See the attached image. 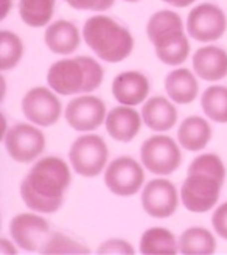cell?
Returning <instances> with one entry per match:
<instances>
[{"label":"cell","instance_id":"cb8c5ba5","mask_svg":"<svg viewBox=\"0 0 227 255\" xmlns=\"http://www.w3.org/2000/svg\"><path fill=\"white\" fill-rule=\"evenodd\" d=\"M56 8V0H19V16L31 28H44L50 23Z\"/></svg>","mask_w":227,"mask_h":255},{"label":"cell","instance_id":"44dd1931","mask_svg":"<svg viewBox=\"0 0 227 255\" xmlns=\"http://www.w3.org/2000/svg\"><path fill=\"white\" fill-rule=\"evenodd\" d=\"M212 135V126L204 117L190 116L184 119L179 125L178 142L187 151L199 152L209 145Z\"/></svg>","mask_w":227,"mask_h":255},{"label":"cell","instance_id":"8992f818","mask_svg":"<svg viewBox=\"0 0 227 255\" xmlns=\"http://www.w3.org/2000/svg\"><path fill=\"white\" fill-rule=\"evenodd\" d=\"M109 149L102 135L86 132L75 138L69 149V162L72 170L87 179L97 177L108 167Z\"/></svg>","mask_w":227,"mask_h":255},{"label":"cell","instance_id":"7c38bea8","mask_svg":"<svg viewBox=\"0 0 227 255\" xmlns=\"http://www.w3.org/2000/svg\"><path fill=\"white\" fill-rule=\"evenodd\" d=\"M20 108L25 119L39 128H48L56 125L62 114V105L59 101V97L50 86L31 87L22 97Z\"/></svg>","mask_w":227,"mask_h":255},{"label":"cell","instance_id":"4dcf8cb0","mask_svg":"<svg viewBox=\"0 0 227 255\" xmlns=\"http://www.w3.org/2000/svg\"><path fill=\"white\" fill-rule=\"evenodd\" d=\"M17 245L14 243V241H12V243H11V241L8 240V238H0V254H12V255H14V254H17Z\"/></svg>","mask_w":227,"mask_h":255},{"label":"cell","instance_id":"9a60e30c","mask_svg":"<svg viewBox=\"0 0 227 255\" xmlns=\"http://www.w3.org/2000/svg\"><path fill=\"white\" fill-rule=\"evenodd\" d=\"M111 89L117 103L126 106H137L143 105L148 100L151 83L148 76L142 72L124 70L114 78Z\"/></svg>","mask_w":227,"mask_h":255},{"label":"cell","instance_id":"7402d4cb","mask_svg":"<svg viewBox=\"0 0 227 255\" xmlns=\"http://www.w3.org/2000/svg\"><path fill=\"white\" fill-rule=\"evenodd\" d=\"M217 251V238L209 229L193 226L179 237V252L187 255H209Z\"/></svg>","mask_w":227,"mask_h":255},{"label":"cell","instance_id":"d6986e66","mask_svg":"<svg viewBox=\"0 0 227 255\" xmlns=\"http://www.w3.org/2000/svg\"><path fill=\"white\" fill-rule=\"evenodd\" d=\"M143 123L154 132H167L178 123L176 103L165 97H151L142 105Z\"/></svg>","mask_w":227,"mask_h":255},{"label":"cell","instance_id":"e0dca14e","mask_svg":"<svg viewBox=\"0 0 227 255\" xmlns=\"http://www.w3.org/2000/svg\"><path fill=\"white\" fill-rule=\"evenodd\" d=\"M192 64L198 78L207 83H217L227 76V52L218 45L198 48L192 58Z\"/></svg>","mask_w":227,"mask_h":255},{"label":"cell","instance_id":"52a82bcc","mask_svg":"<svg viewBox=\"0 0 227 255\" xmlns=\"http://www.w3.org/2000/svg\"><path fill=\"white\" fill-rule=\"evenodd\" d=\"M140 162L156 176H170L181 167L182 152L179 142L165 134L146 138L140 146Z\"/></svg>","mask_w":227,"mask_h":255},{"label":"cell","instance_id":"f1b7e54d","mask_svg":"<svg viewBox=\"0 0 227 255\" xmlns=\"http://www.w3.org/2000/svg\"><path fill=\"white\" fill-rule=\"evenodd\" d=\"M212 226L218 237L227 241V201L220 204L212 215Z\"/></svg>","mask_w":227,"mask_h":255},{"label":"cell","instance_id":"f546056e","mask_svg":"<svg viewBox=\"0 0 227 255\" xmlns=\"http://www.w3.org/2000/svg\"><path fill=\"white\" fill-rule=\"evenodd\" d=\"M97 252L98 254H134V248L126 240L112 238V240H106L103 245H100Z\"/></svg>","mask_w":227,"mask_h":255},{"label":"cell","instance_id":"ac0fdd59","mask_svg":"<svg viewBox=\"0 0 227 255\" xmlns=\"http://www.w3.org/2000/svg\"><path fill=\"white\" fill-rule=\"evenodd\" d=\"M44 42L52 53L67 56L78 50L81 44V33L73 22L59 19L47 25Z\"/></svg>","mask_w":227,"mask_h":255},{"label":"cell","instance_id":"7a4b0ae2","mask_svg":"<svg viewBox=\"0 0 227 255\" xmlns=\"http://www.w3.org/2000/svg\"><path fill=\"white\" fill-rule=\"evenodd\" d=\"M226 174V165L215 152L196 156L179 190L181 204L192 213L210 212L220 201Z\"/></svg>","mask_w":227,"mask_h":255},{"label":"cell","instance_id":"9c48e42d","mask_svg":"<svg viewBox=\"0 0 227 255\" xmlns=\"http://www.w3.org/2000/svg\"><path fill=\"white\" fill-rule=\"evenodd\" d=\"M145 167L134 157L120 156L105 170V185L112 195L129 198L142 191L145 184Z\"/></svg>","mask_w":227,"mask_h":255},{"label":"cell","instance_id":"5bb4252c","mask_svg":"<svg viewBox=\"0 0 227 255\" xmlns=\"http://www.w3.org/2000/svg\"><path fill=\"white\" fill-rule=\"evenodd\" d=\"M140 202L145 213L151 218L165 220L178 210L181 193L171 181L163 179V176H160L143 185Z\"/></svg>","mask_w":227,"mask_h":255},{"label":"cell","instance_id":"30bf717a","mask_svg":"<svg viewBox=\"0 0 227 255\" xmlns=\"http://www.w3.org/2000/svg\"><path fill=\"white\" fill-rule=\"evenodd\" d=\"M37 212H23L12 216L9 221V237L19 249L27 252H42L52 237L48 221Z\"/></svg>","mask_w":227,"mask_h":255},{"label":"cell","instance_id":"277c9868","mask_svg":"<svg viewBox=\"0 0 227 255\" xmlns=\"http://www.w3.org/2000/svg\"><path fill=\"white\" fill-rule=\"evenodd\" d=\"M103 80L105 69L92 56L62 58L47 70V84L62 97L92 94Z\"/></svg>","mask_w":227,"mask_h":255},{"label":"cell","instance_id":"83f0119b","mask_svg":"<svg viewBox=\"0 0 227 255\" xmlns=\"http://www.w3.org/2000/svg\"><path fill=\"white\" fill-rule=\"evenodd\" d=\"M64 2L73 9L94 11V12L108 11L115 5V0H64Z\"/></svg>","mask_w":227,"mask_h":255},{"label":"cell","instance_id":"1f68e13d","mask_svg":"<svg viewBox=\"0 0 227 255\" xmlns=\"http://www.w3.org/2000/svg\"><path fill=\"white\" fill-rule=\"evenodd\" d=\"M162 2H165L174 8H187V6L196 3V0H162Z\"/></svg>","mask_w":227,"mask_h":255},{"label":"cell","instance_id":"2e32d148","mask_svg":"<svg viewBox=\"0 0 227 255\" xmlns=\"http://www.w3.org/2000/svg\"><path fill=\"white\" fill-rule=\"evenodd\" d=\"M142 123V112H137L134 106L120 105L108 112L105 126L108 134L115 142L129 143L140 132Z\"/></svg>","mask_w":227,"mask_h":255},{"label":"cell","instance_id":"ba28073f","mask_svg":"<svg viewBox=\"0 0 227 255\" xmlns=\"http://www.w3.org/2000/svg\"><path fill=\"white\" fill-rule=\"evenodd\" d=\"M8 156L19 163H30L41 157L45 149V135L33 123H17L3 134Z\"/></svg>","mask_w":227,"mask_h":255},{"label":"cell","instance_id":"6da1fadb","mask_svg":"<svg viewBox=\"0 0 227 255\" xmlns=\"http://www.w3.org/2000/svg\"><path fill=\"white\" fill-rule=\"evenodd\" d=\"M72 167L58 156H45L34 162L20 182V198L30 210L52 215L66 199L72 184Z\"/></svg>","mask_w":227,"mask_h":255},{"label":"cell","instance_id":"ffe728a7","mask_svg":"<svg viewBox=\"0 0 227 255\" xmlns=\"http://www.w3.org/2000/svg\"><path fill=\"white\" fill-rule=\"evenodd\" d=\"M196 73L185 67L171 70L165 78V92L176 105H190L199 95Z\"/></svg>","mask_w":227,"mask_h":255},{"label":"cell","instance_id":"d6a6232c","mask_svg":"<svg viewBox=\"0 0 227 255\" xmlns=\"http://www.w3.org/2000/svg\"><path fill=\"white\" fill-rule=\"evenodd\" d=\"M9 6H11V0H5V9H3V14H2V19L6 17L8 11H9Z\"/></svg>","mask_w":227,"mask_h":255},{"label":"cell","instance_id":"484cf974","mask_svg":"<svg viewBox=\"0 0 227 255\" xmlns=\"http://www.w3.org/2000/svg\"><path fill=\"white\" fill-rule=\"evenodd\" d=\"M23 56V42L9 30L0 31V69L2 72L14 70Z\"/></svg>","mask_w":227,"mask_h":255},{"label":"cell","instance_id":"4fadbf2b","mask_svg":"<svg viewBox=\"0 0 227 255\" xmlns=\"http://www.w3.org/2000/svg\"><path fill=\"white\" fill-rule=\"evenodd\" d=\"M105 101L92 94H81L72 98L64 111L67 125L73 131L92 132L106 122Z\"/></svg>","mask_w":227,"mask_h":255},{"label":"cell","instance_id":"3957f363","mask_svg":"<svg viewBox=\"0 0 227 255\" xmlns=\"http://www.w3.org/2000/svg\"><path fill=\"white\" fill-rule=\"evenodd\" d=\"M182 17L173 9L156 11L146 22V36L157 59L170 67H179L190 56V41Z\"/></svg>","mask_w":227,"mask_h":255},{"label":"cell","instance_id":"603a6c76","mask_svg":"<svg viewBox=\"0 0 227 255\" xmlns=\"http://www.w3.org/2000/svg\"><path fill=\"white\" fill-rule=\"evenodd\" d=\"M138 251L142 254H178L179 238L167 227H149L140 237Z\"/></svg>","mask_w":227,"mask_h":255},{"label":"cell","instance_id":"8fae6325","mask_svg":"<svg viewBox=\"0 0 227 255\" xmlns=\"http://www.w3.org/2000/svg\"><path fill=\"white\" fill-rule=\"evenodd\" d=\"M187 33L198 42H217L227 31L226 12L215 3L195 5L187 16Z\"/></svg>","mask_w":227,"mask_h":255},{"label":"cell","instance_id":"d4e9b609","mask_svg":"<svg viewBox=\"0 0 227 255\" xmlns=\"http://www.w3.org/2000/svg\"><path fill=\"white\" fill-rule=\"evenodd\" d=\"M201 108L215 123H227V86H209L201 95Z\"/></svg>","mask_w":227,"mask_h":255},{"label":"cell","instance_id":"5b68a950","mask_svg":"<svg viewBox=\"0 0 227 255\" xmlns=\"http://www.w3.org/2000/svg\"><path fill=\"white\" fill-rule=\"evenodd\" d=\"M83 39L105 62H121L134 50V37L129 28L106 14H95L84 22Z\"/></svg>","mask_w":227,"mask_h":255},{"label":"cell","instance_id":"836d02e7","mask_svg":"<svg viewBox=\"0 0 227 255\" xmlns=\"http://www.w3.org/2000/svg\"><path fill=\"white\" fill-rule=\"evenodd\" d=\"M124 2H128V3H137V2H140V0H124Z\"/></svg>","mask_w":227,"mask_h":255},{"label":"cell","instance_id":"4316f807","mask_svg":"<svg viewBox=\"0 0 227 255\" xmlns=\"http://www.w3.org/2000/svg\"><path fill=\"white\" fill-rule=\"evenodd\" d=\"M91 249L67 234L53 232L41 254H89Z\"/></svg>","mask_w":227,"mask_h":255}]
</instances>
